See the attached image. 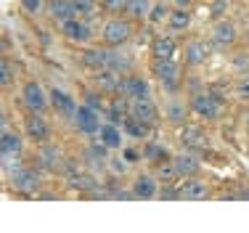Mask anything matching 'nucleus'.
I'll return each mask as SVG.
<instances>
[{
    "label": "nucleus",
    "instance_id": "obj_1",
    "mask_svg": "<svg viewBox=\"0 0 249 233\" xmlns=\"http://www.w3.org/2000/svg\"><path fill=\"white\" fill-rule=\"evenodd\" d=\"M130 37H133V24H130V19H122V16H111L101 27V40L109 48H120Z\"/></svg>",
    "mask_w": 249,
    "mask_h": 233
},
{
    "label": "nucleus",
    "instance_id": "obj_2",
    "mask_svg": "<svg viewBox=\"0 0 249 233\" xmlns=\"http://www.w3.org/2000/svg\"><path fill=\"white\" fill-rule=\"evenodd\" d=\"M21 101H24V106L29 111H40V114H43L51 104V93H45V88L40 85L37 80H29V82H24V88H21Z\"/></svg>",
    "mask_w": 249,
    "mask_h": 233
},
{
    "label": "nucleus",
    "instance_id": "obj_3",
    "mask_svg": "<svg viewBox=\"0 0 249 233\" xmlns=\"http://www.w3.org/2000/svg\"><path fill=\"white\" fill-rule=\"evenodd\" d=\"M11 188L16 191V194H35V191L40 188V178L37 172L32 170V167H24V164H16L14 170H11Z\"/></svg>",
    "mask_w": 249,
    "mask_h": 233
},
{
    "label": "nucleus",
    "instance_id": "obj_4",
    "mask_svg": "<svg viewBox=\"0 0 249 233\" xmlns=\"http://www.w3.org/2000/svg\"><path fill=\"white\" fill-rule=\"evenodd\" d=\"M154 74H157V80L162 82L164 90L175 93L178 88H180V67L170 58V61H154Z\"/></svg>",
    "mask_w": 249,
    "mask_h": 233
},
{
    "label": "nucleus",
    "instance_id": "obj_5",
    "mask_svg": "<svg viewBox=\"0 0 249 233\" xmlns=\"http://www.w3.org/2000/svg\"><path fill=\"white\" fill-rule=\"evenodd\" d=\"M74 125H77V130L85 133V135H98V130H101V111L93 109V106H88V104L77 106Z\"/></svg>",
    "mask_w": 249,
    "mask_h": 233
},
{
    "label": "nucleus",
    "instance_id": "obj_6",
    "mask_svg": "<svg viewBox=\"0 0 249 233\" xmlns=\"http://www.w3.org/2000/svg\"><path fill=\"white\" fill-rule=\"evenodd\" d=\"M58 29H61V35L74 45H85V43H90V37H93V29L85 19H69V21L58 24Z\"/></svg>",
    "mask_w": 249,
    "mask_h": 233
},
{
    "label": "nucleus",
    "instance_id": "obj_7",
    "mask_svg": "<svg viewBox=\"0 0 249 233\" xmlns=\"http://www.w3.org/2000/svg\"><path fill=\"white\" fill-rule=\"evenodd\" d=\"M191 111L201 119H217L220 117V101L215 98L212 93H196L191 98Z\"/></svg>",
    "mask_w": 249,
    "mask_h": 233
},
{
    "label": "nucleus",
    "instance_id": "obj_8",
    "mask_svg": "<svg viewBox=\"0 0 249 233\" xmlns=\"http://www.w3.org/2000/svg\"><path fill=\"white\" fill-rule=\"evenodd\" d=\"M122 80H124V74H122V72H117V69H111V67L98 69L96 74H93V82H96V88L104 95H117V93H120Z\"/></svg>",
    "mask_w": 249,
    "mask_h": 233
},
{
    "label": "nucleus",
    "instance_id": "obj_9",
    "mask_svg": "<svg viewBox=\"0 0 249 233\" xmlns=\"http://www.w3.org/2000/svg\"><path fill=\"white\" fill-rule=\"evenodd\" d=\"M24 133L35 143H48V138H51V127L40 111H29V117L24 119Z\"/></svg>",
    "mask_w": 249,
    "mask_h": 233
},
{
    "label": "nucleus",
    "instance_id": "obj_10",
    "mask_svg": "<svg viewBox=\"0 0 249 233\" xmlns=\"http://www.w3.org/2000/svg\"><path fill=\"white\" fill-rule=\"evenodd\" d=\"M130 114L138 117L141 122L151 125V127L159 122V109H157V104L151 101V95H146V98H133V101H130Z\"/></svg>",
    "mask_w": 249,
    "mask_h": 233
},
{
    "label": "nucleus",
    "instance_id": "obj_11",
    "mask_svg": "<svg viewBox=\"0 0 249 233\" xmlns=\"http://www.w3.org/2000/svg\"><path fill=\"white\" fill-rule=\"evenodd\" d=\"M21 154V135L14 133V130L3 127V138H0V157H3V164L11 167L14 159H19Z\"/></svg>",
    "mask_w": 249,
    "mask_h": 233
},
{
    "label": "nucleus",
    "instance_id": "obj_12",
    "mask_svg": "<svg viewBox=\"0 0 249 233\" xmlns=\"http://www.w3.org/2000/svg\"><path fill=\"white\" fill-rule=\"evenodd\" d=\"M236 40H239V29H236L233 21H228V19L215 21V27H212V43L220 48H231V45H236Z\"/></svg>",
    "mask_w": 249,
    "mask_h": 233
},
{
    "label": "nucleus",
    "instance_id": "obj_13",
    "mask_svg": "<svg viewBox=\"0 0 249 233\" xmlns=\"http://www.w3.org/2000/svg\"><path fill=\"white\" fill-rule=\"evenodd\" d=\"M180 141L186 148H194V151H204V148L210 146V135H207V130L199 127V125H183Z\"/></svg>",
    "mask_w": 249,
    "mask_h": 233
},
{
    "label": "nucleus",
    "instance_id": "obj_14",
    "mask_svg": "<svg viewBox=\"0 0 249 233\" xmlns=\"http://www.w3.org/2000/svg\"><path fill=\"white\" fill-rule=\"evenodd\" d=\"M120 95H124V98H130V101L133 98H146V95H151L149 82H146L143 77H138V74H124Z\"/></svg>",
    "mask_w": 249,
    "mask_h": 233
},
{
    "label": "nucleus",
    "instance_id": "obj_15",
    "mask_svg": "<svg viewBox=\"0 0 249 233\" xmlns=\"http://www.w3.org/2000/svg\"><path fill=\"white\" fill-rule=\"evenodd\" d=\"M188 109H191V104H186V101L180 98H170L167 104H164V119H167L170 125H175V127H183L188 119Z\"/></svg>",
    "mask_w": 249,
    "mask_h": 233
},
{
    "label": "nucleus",
    "instance_id": "obj_16",
    "mask_svg": "<svg viewBox=\"0 0 249 233\" xmlns=\"http://www.w3.org/2000/svg\"><path fill=\"white\" fill-rule=\"evenodd\" d=\"M173 164H175V170H178V175L180 178H196L199 172H201V162L194 154H188V151H183V154H175L173 157Z\"/></svg>",
    "mask_w": 249,
    "mask_h": 233
},
{
    "label": "nucleus",
    "instance_id": "obj_17",
    "mask_svg": "<svg viewBox=\"0 0 249 233\" xmlns=\"http://www.w3.org/2000/svg\"><path fill=\"white\" fill-rule=\"evenodd\" d=\"M111 61V48L104 45V48H90V51L82 53V64H85L88 69L98 72V69H106Z\"/></svg>",
    "mask_w": 249,
    "mask_h": 233
},
{
    "label": "nucleus",
    "instance_id": "obj_18",
    "mask_svg": "<svg viewBox=\"0 0 249 233\" xmlns=\"http://www.w3.org/2000/svg\"><path fill=\"white\" fill-rule=\"evenodd\" d=\"M175 51H178V45H175L173 35H159V37H154V43H151L154 61H170L175 56Z\"/></svg>",
    "mask_w": 249,
    "mask_h": 233
},
{
    "label": "nucleus",
    "instance_id": "obj_19",
    "mask_svg": "<svg viewBox=\"0 0 249 233\" xmlns=\"http://www.w3.org/2000/svg\"><path fill=\"white\" fill-rule=\"evenodd\" d=\"M159 194V188H157V178L154 175H138L133 180V196L135 199H143V201H151L154 196Z\"/></svg>",
    "mask_w": 249,
    "mask_h": 233
},
{
    "label": "nucleus",
    "instance_id": "obj_20",
    "mask_svg": "<svg viewBox=\"0 0 249 233\" xmlns=\"http://www.w3.org/2000/svg\"><path fill=\"white\" fill-rule=\"evenodd\" d=\"M180 196L186 201H207L212 196V188L207 186L204 180H194V178H188L186 186L180 188Z\"/></svg>",
    "mask_w": 249,
    "mask_h": 233
},
{
    "label": "nucleus",
    "instance_id": "obj_21",
    "mask_svg": "<svg viewBox=\"0 0 249 233\" xmlns=\"http://www.w3.org/2000/svg\"><path fill=\"white\" fill-rule=\"evenodd\" d=\"M51 106H53V109H56L61 117L74 119L77 104H74V98H72L69 93H64V90H58V88H53V90H51Z\"/></svg>",
    "mask_w": 249,
    "mask_h": 233
},
{
    "label": "nucleus",
    "instance_id": "obj_22",
    "mask_svg": "<svg viewBox=\"0 0 249 233\" xmlns=\"http://www.w3.org/2000/svg\"><path fill=\"white\" fill-rule=\"evenodd\" d=\"M207 56H210V48H207L204 40H191V43H186V53H183L186 67H201V64L207 61Z\"/></svg>",
    "mask_w": 249,
    "mask_h": 233
},
{
    "label": "nucleus",
    "instance_id": "obj_23",
    "mask_svg": "<svg viewBox=\"0 0 249 233\" xmlns=\"http://www.w3.org/2000/svg\"><path fill=\"white\" fill-rule=\"evenodd\" d=\"M191 27V8H173L167 19V29L170 35H180Z\"/></svg>",
    "mask_w": 249,
    "mask_h": 233
},
{
    "label": "nucleus",
    "instance_id": "obj_24",
    "mask_svg": "<svg viewBox=\"0 0 249 233\" xmlns=\"http://www.w3.org/2000/svg\"><path fill=\"white\" fill-rule=\"evenodd\" d=\"M48 11H51V19L56 21V24H64V21L74 19V11H72V0H51Z\"/></svg>",
    "mask_w": 249,
    "mask_h": 233
},
{
    "label": "nucleus",
    "instance_id": "obj_25",
    "mask_svg": "<svg viewBox=\"0 0 249 233\" xmlns=\"http://www.w3.org/2000/svg\"><path fill=\"white\" fill-rule=\"evenodd\" d=\"M122 130L130 135V138H146L149 130H151V125H146V122H141L138 117L127 114V117H124V122H122Z\"/></svg>",
    "mask_w": 249,
    "mask_h": 233
},
{
    "label": "nucleus",
    "instance_id": "obj_26",
    "mask_svg": "<svg viewBox=\"0 0 249 233\" xmlns=\"http://www.w3.org/2000/svg\"><path fill=\"white\" fill-rule=\"evenodd\" d=\"M98 138L104 141L109 148H120V146H122V133H120V127H117L114 122H106V125H101V130H98Z\"/></svg>",
    "mask_w": 249,
    "mask_h": 233
},
{
    "label": "nucleus",
    "instance_id": "obj_27",
    "mask_svg": "<svg viewBox=\"0 0 249 233\" xmlns=\"http://www.w3.org/2000/svg\"><path fill=\"white\" fill-rule=\"evenodd\" d=\"M124 14L133 21H143L151 14V0H127V11Z\"/></svg>",
    "mask_w": 249,
    "mask_h": 233
},
{
    "label": "nucleus",
    "instance_id": "obj_28",
    "mask_svg": "<svg viewBox=\"0 0 249 233\" xmlns=\"http://www.w3.org/2000/svg\"><path fill=\"white\" fill-rule=\"evenodd\" d=\"M157 180H162L164 186H173L175 180H180V175H178L173 159H167V162H159V164H157Z\"/></svg>",
    "mask_w": 249,
    "mask_h": 233
},
{
    "label": "nucleus",
    "instance_id": "obj_29",
    "mask_svg": "<svg viewBox=\"0 0 249 233\" xmlns=\"http://www.w3.org/2000/svg\"><path fill=\"white\" fill-rule=\"evenodd\" d=\"M40 159H43V164L48 170H58L61 167V151L56 146H48V143H43V148H40Z\"/></svg>",
    "mask_w": 249,
    "mask_h": 233
},
{
    "label": "nucleus",
    "instance_id": "obj_30",
    "mask_svg": "<svg viewBox=\"0 0 249 233\" xmlns=\"http://www.w3.org/2000/svg\"><path fill=\"white\" fill-rule=\"evenodd\" d=\"M72 11H74V19L90 21L96 16V3H90V0H72Z\"/></svg>",
    "mask_w": 249,
    "mask_h": 233
},
{
    "label": "nucleus",
    "instance_id": "obj_31",
    "mask_svg": "<svg viewBox=\"0 0 249 233\" xmlns=\"http://www.w3.org/2000/svg\"><path fill=\"white\" fill-rule=\"evenodd\" d=\"M109 67L117 69V72H122V74H127V72L133 69V58H130L127 53H120V51H114V48H111V61H109Z\"/></svg>",
    "mask_w": 249,
    "mask_h": 233
},
{
    "label": "nucleus",
    "instance_id": "obj_32",
    "mask_svg": "<svg viewBox=\"0 0 249 233\" xmlns=\"http://www.w3.org/2000/svg\"><path fill=\"white\" fill-rule=\"evenodd\" d=\"M143 157L149 159V162H154V164H159V162H167V159H173L167 154V148H162L159 143H149V146L143 148Z\"/></svg>",
    "mask_w": 249,
    "mask_h": 233
},
{
    "label": "nucleus",
    "instance_id": "obj_33",
    "mask_svg": "<svg viewBox=\"0 0 249 233\" xmlns=\"http://www.w3.org/2000/svg\"><path fill=\"white\" fill-rule=\"evenodd\" d=\"M101 8L109 16H120L127 11V0H101Z\"/></svg>",
    "mask_w": 249,
    "mask_h": 233
},
{
    "label": "nucleus",
    "instance_id": "obj_34",
    "mask_svg": "<svg viewBox=\"0 0 249 233\" xmlns=\"http://www.w3.org/2000/svg\"><path fill=\"white\" fill-rule=\"evenodd\" d=\"M170 19V8L164 3H157V5H151V14H149V21L151 24H167Z\"/></svg>",
    "mask_w": 249,
    "mask_h": 233
},
{
    "label": "nucleus",
    "instance_id": "obj_35",
    "mask_svg": "<svg viewBox=\"0 0 249 233\" xmlns=\"http://www.w3.org/2000/svg\"><path fill=\"white\" fill-rule=\"evenodd\" d=\"M0 82H3V88H11V82H14V72H16V67L11 64V58H5L3 56V61H0Z\"/></svg>",
    "mask_w": 249,
    "mask_h": 233
},
{
    "label": "nucleus",
    "instance_id": "obj_36",
    "mask_svg": "<svg viewBox=\"0 0 249 233\" xmlns=\"http://www.w3.org/2000/svg\"><path fill=\"white\" fill-rule=\"evenodd\" d=\"M233 95H236L239 101H249V74H241L239 80H236Z\"/></svg>",
    "mask_w": 249,
    "mask_h": 233
},
{
    "label": "nucleus",
    "instance_id": "obj_37",
    "mask_svg": "<svg viewBox=\"0 0 249 233\" xmlns=\"http://www.w3.org/2000/svg\"><path fill=\"white\" fill-rule=\"evenodd\" d=\"M19 3H21V11H27L29 16H35L43 8V0H19Z\"/></svg>",
    "mask_w": 249,
    "mask_h": 233
},
{
    "label": "nucleus",
    "instance_id": "obj_38",
    "mask_svg": "<svg viewBox=\"0 0 249 233\" xmlns=\"http://www.w3.org/2000/svg\"><path fill=\"white\" fill-rule=\"evenodd\" d=\"M101 95H104L101 90H98V93H88L85 104H88V106H93V109H98V111H101V109H104V98H101Z\"/></svg>",
    "mask_w": 249,
    "mask_h": 233
},
{
    "label": "nucleus",
    "instance_id": "obj_39",
    "mask_svg": "<svg viewBox=\"0 0 249 233\" xmlns=\"http://www.w3.org/2000/svg\"><path fill=\"white\" fill-rule=\"evenodd\" d=\"M225 8H228V0H217V3H212V19L220 21L223 14H225Z\"/></svg>",
    "mask_w": 249,
    "mask_h": 233
},
{
    "label": "nucleus",
    "instance_id": "obj_40",
    "mask_svg": "<svg viewBox=\"0 0 249 233\" xmlns=\"http://www.w3.org/2000/svg\"><path fill=\"white\" fill-rule=\"evenodd\" d=\"M138 159H141V151H138V148H124V162H127V164L138 162Z\"/></svg>",
    "mask_w": 249,
    "mask_h": 233
},
{
    "label": "nucleus",
    "instance_id": "obj_41",
    "mask_svg": "<svg viewBox=\"0 0 249 233\" xmlns=\"http://www.w3.org/2000/svg\"><path fill=\"white\" fill-rule=\"evenodd\" d=\"M109 167L117 172V175H120V172H124V170H127V162H117V159H109Z\"/></svg>",
    "mask_w": 249,
    "mask_h": 233
},
{
    "label": "nucleus",
    "instance_id": "obj_42",
    "mask_svg": "<svg viewBox=\"0 0 249 233\" xmlns=\"http://www.w3.org/2000/svg\"><path fill=\"white\" fill-rule=\"evenodd\" d=\"M194 0H173V8H191Z\"/></svg>",
    "mask_w": 249,
    "mask_h": 233
},
{
    "label": "nucleus",
    "instance_id": "obj_43",
    "mask_svg": "<svg viewBox=\"0 0 249 233\" xmlns=\"http://www.w3.org/2000/svg\"><path fill=\"white\" fill-rule=\"evenodd\" d=\"M244 127H247V133H249V111L244 114Z\"/></svg>",
    "mask_w": 249,
    "mask_h": 233
},
{
    "label": "nucleus",
    "instance_id": "obj_44",
    "mask_svg": "<svg viewBox=\"0 0 249 233\" xmlns=\"http://www.w3.org/2000/svg\"><path fill=\"white\" fill-rule=\"evenodd\" d=\"M90 3H98V0H90Z\"/></svg>",
    "mask_w": 249,
    "mask_h": 233
},
{
    "label": "nucleus",
    "instance_id": "obj_45",
    "mask_svg": "<svg viewBox=\"0 0 249 233\" xmlns=\"http://www.w3.org/2000/svg\"><path fill=\"white\" fill-rule=\"evenodd\" d=\"M228 3H236V0H228Z\"/></svg>",
    "mask_w": 249,
    "mask_h": 233
}]
</instances>
